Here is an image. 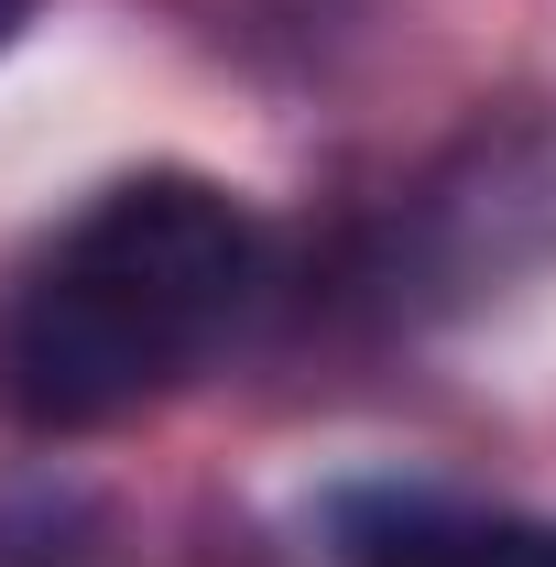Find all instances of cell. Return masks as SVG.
Segmentation results:
<instances>
[{"label": "cell", "mask_w": 556, "mask_h": 567, "mask_svg": "<svg viewBox=\"0 0 556 567\" xmlns=\"http://www.w3.org/2000/svg\"><path fill=\"white\" fill-rule=\"evenodd\" d=\"M262 284V229L208 175H132L11 274L0 295V404L44 436L142 415L208 371Z\"/></svg>", "instance_id": "1"}, {"label": "cell", "mask_w": 556, "mask_h": 567, "mask_svg": "<svg viewBox=\"0 0 556 567\" xmlns=\"http://www.w3.org/2000/svg\"><path fill=\"white\" fill-rule=\"evenodd\" d=\"M349 557L360 567H556V524L382 492V502H349Z\"/></svg>", "instance_id": "2"}, {"label": "cell", "mask_w": 556, "mask_h": 567, "mask_svg": "<svg viewBox=\"0 0 556 567\" xmlns=\"http://www.w3.org/2000/svg\"><path fill=\"white\" fill-rule=\"evenodd\" d=\"M22 11H33V0H0V44H11V33H22Z\"/></svg>", "instance_id": "3"}]
</instances>
